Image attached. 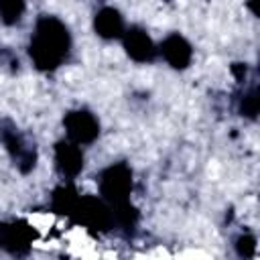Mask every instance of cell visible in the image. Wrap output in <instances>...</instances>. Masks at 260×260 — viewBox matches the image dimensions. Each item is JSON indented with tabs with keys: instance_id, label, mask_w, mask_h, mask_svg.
<instances>
[{
	"instance_id": "14",
	"label": "cell",
	"mask_w": 260,
	"mask_h": 260,
	"mask_svg": "<svg viewBox=\"0 0 260 260\" xmlns=\"http://www.w3.org/2000/svg\"><path fill=\"white\" fill-rule=\"evenodd\" d=\"M258 108H260V98H258V91L252 89L250 93L244 95V100H242V104H240V112H242V116L256 118Z\"/></svg>"
},
{
	"instance_id": "16",
	"label": "cell",
	"mask_w": 260,
	"mask_h": 260,
	"mask_svg": "<svg viewBox=\"0 0 260 260\" xmlns=\"http://www.w3.org/2000/svg\"><path fill=\"white\" fill-rule=\"evenodd\" d=\"M232 73L236 75L238 81H242L244 75H246V65H242V63H234V65H232Z\"/></svg>"
},
{
	"instance_id": "6",
	"label": "cell",
	"mask_w": 260,
	"mask_h": 260,
	"mask_svg": "<svg viewBox=\"0 0 260 260\" xmlns=\"http://www.w3.org/2000/svg\"><path fill=\"white\" fill-rule=\"evenodd\" d=\"M124 49L130 55V59H134L138 63L152 61L154 53H156L150 37L142 28H138V26H132V28H128L124 32Z\"/></svg>"
},
{
	"instance_id": "2",
	"label": "cell",
	"mask_w": 260,
	"mask_h": 260,
	"mask_svg": "<svg viewBox=\"0 0 260 260\" xmlns=\"http://www.w3.org/2000/svg\"><path fill=\"white\" fill-rule=\"evenodd\" d=\"M132 191V171L124 162H116L108 167L100 177V193L104 201L112 207L122 201H128Z\"/></svg>"
},
{
	"instance_id": "4",
	"label": "cell",
	"mask_w": 260,
	"mask_h": 260,
	"mask_svg": "<svg viewBox=\"0 0 260 260\" xmlns=\"http://www.w3.org/2000/svg\"><path fill=\"white\" fill-rule=\"evenodd\" d=\"M37 238V232L22 219L0 223V248L8 254L22 256L30 250L32 242Z\"/></svg>"
},
{
	"instance_id": "13",
	"label": "cell",
	"mask_w": 260,
	"mask_h": 260,
	"mask_svg": "<svg viewBox=\"0 0 260 260\" xmlns=\"http://www.w3.org/2000/svg\"><path fill=\"white\" fill-rule=\"evenodd\" d=\"M2 142L6 144V148H8V152L16 158V162L20 160V156L28 150V148H24V144H22V138L14 132V130H4L2 132Z\"/></svg>"
},
{
	"instance_id": "10",
	"label": "cell",
	"mask_w": 260,
	"mask_h": 260,
	"mask_svg": "<svg viewBox=\"0 0 260 260\" xmlns=\"http://www.w3.org/2000/svg\"><path fill=\"white\" fill-rule=\"evenodd\" d=\"M79 195L71 185H61L53 191V199H51V207L57 215H73L75 207H77Z\"/></svg>"
},
{
	"instance_id": "17",
	"label": "cell",
	"mask_w": 260,
	"mask_h": 260,
	"mask_svg": "<svg viewBox=\"0 0 260 260\" xmlns=\"http://www.w3.org/2000/svg\"><path fill=\"white\" fill-rule=\"evenodd\" d=\"M248 6L252 8V12H254V14H258V8H256V0H248Z\"/></svg>"
},
{
	"instance_id": "5",
	"label": "cell",
	"mask_w": 260,
	"mask_h": 260,
	"mask_svg": "<svg viewBox=\"0 0 260 260\" xmlns=\"http://www.w3.org/2000/svg\"><path fill=\"white\" fill-rule=\"evenodd\" d=\"M65 130L69 134V138L75 144H89L98 138L100 134V124L93 118V114H89L87 110H73L65 116L63 120Z\"/></svg>"
},
{
	"instance_id": "1",
	"label": "cell",
	"mask_w": 260,
	"mask_h": 260,
	"mask_svg": "<svg viewBox=\"0 0 260 260\" xmlns=\"http://www.w3.org/2000/svg\"><path fill=\"white\" fill-rule=\"evenodd\" d=\"M69 30L55 16H41L30 41V59L41 71H51L61 65L69 53Z\"/></svg>"
},
{
	"instance_id": "15",
	"label": "cell",
	"mask_w": 260,
	"mask_h": 260,
	"mask_svg": "<svg viewBox=\"0 0 260 260\" xmlns=\"http://www.w3.org/2000/svg\"><path fill=\"white\" fill-rule=\"evenodd\" d=\"M236 252L242 258H252L256 254V238L250 236V234H242L236 240Z\"/></svg>"
},
{
	"instance_id": "11",
	"label": "cell",
	"mask_w": 260,
	"mask_h": 260,
	"mask_svg": "<svg viewBox=\"0 0 260 260\" xmlns=\"http://www.w3.org/2000/svg\"><path fill=\"white\" fill-rule=\"evenodd\" d=\"M112 215H114V221L126 230L134 228L138 221V209L130 201H122L118 205H112Z\"/></svg>"
},
{
	"instance_id": "12",
	"label": "cell",
	"mask_w": 260,
	"mask_h": 260,
	"mask_svg": "<svg viewBox=\"0 0 260 260\" xmlns=\"http://www.w3.org/2000/svg\"><path fill=\"white\" fill-rule=\"evenodd\" d=\"M22 12H24V0H0V18L6 24L18 22Z\"/></svg>"
},
{
	"instance_id": "3",
	"label": "cell",
	"mask_w": 260,
	"mask_h": 260,
	"mask_svg": "<svg viewBox=\"0 0 260 260\" xmlns=\"http://www.w3.org/2000/svg\"><path fill=\"white\" fill-rule=\"evenodd\" d=\"M71 217L87 225L89 230H98V232H108L114 223L112 207L104 199H95V197H79Z\"/></svg>"
},
{
	"instance_id": "9",
	"label": "cell",
	"mask_w": 260,
	"mask_h": 260,
	"mask_svg": "<svg viewBox=\"0 0 260 260\" xmlns=\"http://www.w3.org/2000/svg\"><path fill=\"white\" fill-rule=\"evenodd\" d=\"M93 28L102 39H118L124 35V20L116 8H102L93 18Z\"/></svg>"
},
{
	"instance_id": "7",
	"label": "cell",
	"mask_w": 260,
	"mask_h": 260,
	"mask_svg": "<svg viewBox=\"0 0 260 260\" xmlns=\"http://www.w3.org/2000/svg\"><path fill=\"white\" fill-rule=\"evenodd\" d=\"M162 57L167 59V63L175 69H185L191 63V45L181 37V35H169L162 45H160Z\"/></svg>"
},
{
	"instance_id": "8",
	"label": "cell",
	"mask_w": 260,
	"mask_h": 260,
	"mask_svg": "<svg viewBox=\"0 0 260 260\" xmlns=\"http://www.w3.org/2000/svg\"><path fill=\"white\" fill-rule=\"evenodd\" d=\"M55 160H57L59 171L67 177H75L83 169V154L75 142H65V140L57 142L55 144Z\"/></svg>"
}]
</instances>
